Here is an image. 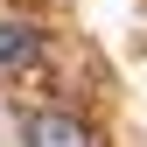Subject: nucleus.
I'll return each instance as SVG.
<instances>
[{"label":"nucleus","instance_id":"2","mask_svg":"<svg viewBox=\"0 0 147 147\" xmlns=\"http://www.w3.org/2000/svg\"><path fill=\"white\" fill-rule=\"evenodd\" d=\"M35 56H42V35L28 21H0V70H28Z\"/></svg>","mask_w":147,"mask_h":147},{"label":"nucleus","instance_id":"1","mask_svg":"<svg viewBox=\"0 0 147 147\" xmlns=\"http://www.w3.org/2000/svg\"><path fill=\"white\" fill-rule=\"evenodd\" d=\"M28 147H98L77 112H28Z\"/></svg>","mask_w":147,"mask_h":147}]
</instances>
